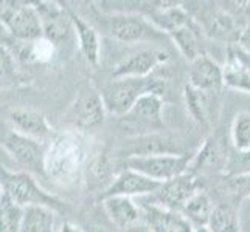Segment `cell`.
I'll use <instances>...</instances> for the list:
<instances>
[{
	"label": "cell",
	"instance_id": "1",
	"mask_svg": "<svg viewBox=\"0 0 250 232\" xmlns=\"http://www.w3.org/2000/svg\"><path fill=\"white\" fill-rule=\"evenodd\" d=\"M0 187H2L5 195H8L16 204L22 206V208L45 206V208L53 211H62L65 208V203L42 191L28 172L11 174L5 169H0Z\"/></svg>",
	"mask_w": 250,
	"mask_h": 232
},
{
	"label": "cell",
	"instance_id": "2",
	"mask_svg": "<svg viewBox=\"0 0 250 232\" xmlns=\"http://www.w3.org/2000/svg\"><path fill=\"white\" fill-rule=\"evenodd\" d=\"M194 153L187 155H151V157H132L123 161L125 169L139 172L154 181L165 183L169 179L188 174L191 169Z\"/></svg>",
	"mask_w": 250,
	"mask_h": 232
},
{
	"label": "cell",
	"instance_id": "3",
	"mask_svg": "<svg viewBox=\"0 0 250 232\" xmlns=\"http://www.w3.org/2000/svg\"><path fill=\"white\" fill-rule=\"evenodd\" d=\"M149 93L146 77H114L101 93L104 108L109 113L123 118L143 94Z\"/></svg>",
	"mask_w": 250,
	"mask_h": 232
},
{
	"label": "cell",
	"instance_id": "4",
	"mask_svg": "<svg viewBox=\"0 0 250 232\" xmlns=\"http://www.w3.org/2000/svg\"><path fill=\"white\" fill-rule=\"evenodd\" d=\"M0 22L16 39L34 40L44 36L41 16L34 6L2 2L0 3Z\"/></svg>",
	"mask_w": 250,
	"mask_h": 232
},
{
	"label": "cell",
	"instance_id": "5",
	"mask_svg": "<svg viewBox=\"0 0 250 232\" xmlns=\"http://www.w3.org/2000/svg\"><path fill=\"white\" fill-rule=\"evenodd\" d=\"M106 27L112 37L125 44L157 40L163 36L156 25L139 14H112L107 17Z\"/></svg>",
	"mask_w": 250,
	"mask_h": 232
},
{
	"label": "cell",
	"instance_id": "6",
	"mask_svg": "<svg viewBox=\"0 0 250 232\" xmlns=\"http://www.w3.org/2000/svg\"><path fill=\"white\" fill-rule=\"evenodd\" d=\"M125 160L132 157H151V155H187L191 153L184 147V143L165 132L134 136L122 150Z\"/></svg>",
	"mask_w": 250,
	"mask_h": 232
},
{
	"label": "cell",
	"instance_id": "7",
	"mask_svg": "<svg viewBox=\"0 0 250 232\" xmlns=\"http://www.w3.org/2000/svg\"><path fill=\"white\" fill-rule=\"evenodd\" d=\"M202 25L204 33H207L211 39L227 42V44L236 45L243 34L244 25L239 19L231 14L226 6H211L205 10L199 17V27Z\"/></svg>",
	"mask_w": 250,
	"mask_h": 232
},
{
	"label": "cell",
	"instance_id": "8",
	"mask_svg": "<svg viewBox=\"0 0 250 232\" xmlns=\"http://www.w3.org/2000/svg\"><path fill=\"white\" fill-rule=\"evenodd\" d=\"M162 98L157 94L146 93L122 119L126 123V125L132 127L134 130H143L142 135L163 132L165 124L162 119Z\"/></svg>",
	"mask_w": 250,
	"mask_h": 232
},
{
	"label": "cell",
	"instance_id": "9",
	"mask_svg": "<svg viewBox=\"0 0 250 232\" xmlns=\"http://www.w3.org/2000/svg\"><path fill=\"white\" fill-rule=\"evenodd\" d=\"M2 144L27 169L28 174H36L39 177L45 175V153L36 140L17 132H8L3 135Z\"/></svg>",
	"mask_w": 250,
	"mask_h": 232
},
{
	"label": "cell",
	"instance_id": "10",
	"mask_svg": "<svg viewBox=\"0 0 250 232\" xmlns=\"http://www.w3.org/2000/svg\"><path fill=\"white\" fill-rule=\"evenodd\" d=\"M197 192L196 178L191 172L176 177L169 181L162 183L160 187L151 196V203L165 209L180 212L185 203Z\"/></svg>",
	"mask_w": 250,
	"mask_h": 232
},
{
	"label": "cell",
	"instance_id": "11",
	"mask_svg": "<svg viewBox=\"0 0 250 232\" xmlns=\"http://www.w3.org/2000/svg\"><path fill=\"white\" fill-rule=\"evenodd\" d=\"M171 59L163 48H143L126 57L114 70V77H146Z\"/></svg>",
	"mask_w": 250,
	"mask_h": 232
},
{
	"label": "cell",
	"instance_id": "12",
	"mask_svg": "<svg viewBox=\"0 0 250 232\" xmlns=\"http://www.w3.org/2000/svg\"><path fill=\"white\" fill-rule=\"evenodd\" d=\"M162 183L154 181V179L145 177L139 172L125 169L115 177L104 192L101 194V200L110 198V196H142V195H152L160 187Z\"/></svg>",
	"mask_w": 250,
	"mask_h": 232
},
{
	"label": "cell",
	"instance_id": "13",
	"mask_svg": "<svg viewBox=\"0 0 250 232\" xmlns=\"http://www.w3.org/2000/svg\"><path fill=\"white\" fill-rule=\"evenodd\" d=\"M188 85H191L197 90L221 93V89L224 85L222 67H219L207 54H202L201 57L189 62Z\"/></svg>",
	"mask_w": 250,
	"mask_h": 232
},
{
	"label": "cell",
	"instance_id": "14",
	"mask_svg": "<svg viewBox=\"0 0 250 232\" xmlns=\"http://www.w3.org/2000/svg\"><path fill=\"white\" fill-rule=\"evenodd\" d=\"M142 217L152 232H194L193 225L184 217V214L152 203L143 206Z\"/></svg>",
	"mask_w": 250,
	"mask_h": 232
},
{
	"label": "cell",
	"instance_id": "15",
	"mask_svg": "<svg viewBox=\"0 0 250 232\" xmlns=\"http://www.w3.org/2000/svg\"><path fill=\"white\" fill-rule=\"evenodd\" d=\"M41 3L36 10L41 16L42 30H44V36L53 42V44H61L62 40H67L70 33L73 30V23L70 19L68 10L59 8L56 3Z\"/></svg>",
	"mask_w": 250,
	"mask_h": 232
},
{
	"label": "cell",
	"instance_id": "16",
	"mask_svg": "<svg viewBox=\"0 0 250 232\" xmlns=\"http://www.w3.org/2000/svg\"><path fill=\"white\" fill-rule=\"evenodd\" d=\"M185 99L189 113L202 125H211L216 123L219 93L197 90L191 85H185Z\"/></svg>",
	"mask_w": 250,
	"mask_h": 232
},
{
	"label": "cell",
	"instance_id": "17",
	"mask_svg": "<svg viewBox=\"0 0 250 232\" xmlns=\"http://www.w3.org/2000/svg\"><path fill=\"white\" fill-rule=\"evenodd\" d=\"M104 102L101 94H98L92 87L81 93L80 99L75 106L76 124L83 128H93L104 121Z\"/></svg>",
	"mask_w": 250,
	"mask_h": 232
},
{
	"label": "cell",
	"instance_id": "18",
	"mask_svg": "<svg viewBox=\"0 0 250 232\" xmlns=\"http://www.w3.org/2000/svg\"><path fill=\"white\" fill-rule=\"evenodd\" d=\"M229 150L221 145V143L214 138H208L202 145V149L194 155L189 172H207V174H218L224 172L226 174Z\"/></svg>",
	"mask_w": 250,
	"mask_h": 232
},
{
	"label": "cell",
	"instance_id": "19",
	"mask_svg": "<svg viewBox=\"0 0 250 232\" xmlns=\"http://www.w3.org/2000/svg\"><path fill=\"white\" fill-rule=\"evenodd\" d=\"M104 211L112 223L120 229H129L131 226L140 223L142 212L127 196H110L103 200Z\"/></svg>",
	"mask_w": 250,
	"mask_h": 232
},
{
	"label": "cell",
	"instance_id": "20",
	"mask_svg": "<svg viewBox=\"0 0 250 232\" xmlns=\"http://www.w3.org/2000/svg\"><path fill=\"white\" fill-rule=\"evenodd\" d=\"M10 116H11V121H13L14 127L17 128V133L28 136L31 140L45 138V136L50 133V128H48L45 118L33 110L16 108L11 111Z\"/></svg>",
	"mask_w": 250,
	"mask_h": 232
},
{
	"label": "cell",
	"instance_id": "21",
	"mask_svg": "<svg viewBox=\"0 0 250 232\" xmlns=\"http://www.w3.org/2000/svg\"><path fill=\"white\" fill-rule=\"evenodd\" d=\"M199 31H201V27L194 20H191L189 23L184 25V27H180L179 30L172 31L169 34L171 39L176 42L180 53H182L189 62L204 54L201 40H199V36H201Z\"/></svg>",
	"mask_w": 250,
	"mask_h": 232
},
{
	"label": "cell",
	"instance_id": "22",
	"mask_svg": "<svg viewBox=\"0 0 250 232\" xmlns=\"http://www.w3.org/2000/svg\"><path fill=\"white\" fill-rule=\"evenodd\" d=\"M21 232H56V217L53 209L45 206L23 208Z\"/></svg>",
	"mask_w": 250,
	"mask_h": 232
},
{
	"label": "cell",
	"instance_id": "23",
	"mask_svg": "<svg viewBox=\"0 0 250 232\" xmlns=\"http://www.w3.org/2000/svg\"><path fill=\"white\" fill-rule=\"evenodd\" d=\"M213 209H214V206H213L210 195L202 191H197L191 198L185 203L180 214H184V217L191 223V225H196L197 228H207Z\"/></svg>",
	"mask_w": 250,
	"mask_h": 232
},
{
	"label": "cell",
	"instance_id": "24",
	"mask_svg": "<svg viewBox=\"0 0 250 232\" xmlns=\"http://www.w3.org/2000/svg\"><path fill=\"white\" fill-rule=\"evenodd\" d=\"M68 14H70V19L73 23L75 31L78 33L80 37V45L81 50L87 59L92 64H98L100 59V40H98V34L95 31V28L92 25H89L87 22H84L80 16H76L73 11L68 10Z\"/></svg>",
	"mask_w": 250,
	"mask_h": 232
},
{
	"label": "cell",
	"instance_id": "25",
	"mask_svg": "<svg viewBox=\"0 0 250 232\" xmlns=\"http://www.w3.org/2000/svg\"><path fill=\"white\" fill-rule=\"evenodd\" d=\"M207 228L210 232H241L239 209L230 203L216 204Z\"/></svg>",
	"mask_w": 250,
	"mask_h": 232
},
{
	"label": "cell",
	"instance_id": "26",
	"mask_svg": "<svg viewBox=\"0 0 250 232\" xmlns=\"http://www.w3.org/2000/svg\"><path fill=\"white\" fill-rule=\"evenodd\" d=\"M222 71H224V85L250 93V73L230 50H229V61L226 67L222 68Z\"/></svg>",
	"mask_w": 250,
	"mask_h": 232
},
{
	"label": "cell",
	"instance_id": "27",
	"mask_svg": "<svg viewBox=\"0 0 250 232\" xmlns=\"http://www.w3.org/2000/svg\"><path fill=\"white\" fill-rule=\"evenodd\" d=\"M23 208L16 204L10 196L2 194L0 198V232H21Z\"/></svg>",
	"mask_w": 250,
	"mask_h": 232
},
{
	"label": "cell",
	"instance_id": "28",
	"mask_svg": "<svg viewBox=\"0 0 250 232\" xmlns=\"http://www.w3.org/2000/svg\"><path fill=\"white\" fill-rule=\"evenodd\" d=\"M114 179H115V177H112V166H110L107 158L98 157L90 164V167H89V183L92 184V187L100 189L103 186L106 191V189L114 183Z\"/></svg>",
	"mask_w": 250,
	"mask_h": 232
},
{
	"label": "cell",
	"instance_id": "29",
	"mask_svg": "<svg viewBox=\"0 0 250 232\" xmlns=\"http://www.w3.org/2000/svg\"><path fill=\"white\" fill-rule=\"evenodd\" d=\"M231 143L236 150L250 149V113H239L231 125Z\"/></svg>",
	"mask_w": 250,
	"mask_h": 232
},
{
	"label": "cell",
	"instance_id": "30",
	"mask_svg": "<svg viewBox=\"0 0 250 232\" xmlns=\"http://www.w3.org/2000/svg\"><path fill=\"white\" fill-rule=\"evenodd\" d=\"M226 175L229 178L250 175V149L249 150H229Z\"/></svg>",
	"mask_w": 250,
	"mask_h": 232
},
{
	"label": "cell",
	"instance_id": "31",
	"mask_svg": "<svg viewBox=\"0 0 250 232\" xmlns=\"http://www.w3.org/2000/svg\"><path fill=\"white\" fill-rule=\"evenodd\" d=\"M229 189L239 198L250 200V175L229 178Z\"/></svg>",
	"mask_w": 250,
	"mask_h": 232
},
{
	"label": "cell",
	"instance_id": "32",
	"mask_svg": "<svg viewBox=\"0 0 250 232\" xmlns=\"http://www.w3.org/2000/svg\"><path fill=\"white\" fill-rule=\"evenodd\" d=\"M14 73L10 54L3 47H0V81H8Z\"/></svg>",
	"mask_w": 250,
	"mask_h": 232
},
{
	"label": "cell",
	"instance_id": "33",
	"mask_svg": "<svg viewBox=\"0 0 250 232\" xmlns=\"http://www.w3.org/2000/svg\"><path fill=\"white\" fill-rule=\"evenodd\" d=\"M229 50L233 53L239 61H241V64H243L247 70H249V73H250V54H247L244 50H241L238 45H231V47H229Z\"/></svg>",
	"mask_w": 250,
	"mask_h": 232
},
{
	"label": "cell",
	"instance_id": "34",
	"mask_svg": "<svg viewBox=\"0 0 250 232\" xmlns=\"http://www.w3.org/2000/svg\"><path fill=\"white\" fill-rule=\"evenodd\" d=\"M236 45L241 50H244L247 54H250V25H247V27L244 28V31H243V34H241V37H239Z\"/></svg>",
	"mask_w": 250,
	"mask_h": 232
},
{
	"label": "cell",
	"instance_id": "35",
	"mask_svg": "<svg viewBox=\"0 0 250 232\" xmlns=\"http://www.w3.org/2000/svg\"><path fill=\"white\" fill-rule=\"evenodd\" d=\"M13 36L11 33L8 31V28L5 27V25L0 22V44H6V42H11Z\"/></svg>",
	"mask_w": 250,
	"mask_h": 232
},
{
	"label": "cell",
	"instance_id": "36",
	"mask_svg": "<svg viewBox=\"0 0 250 232\" xmlns=\"http://www.w3.org/2000/svg\"><path fill=\"white\" fill-rule=\"evenodd\" d=\"M125 232H152V231L145 221H140V223H137V225L131 226L129 229H126Z\"/></svg>",
	"mask_w": 250,
	"mask_h": 232
},
{
	"label": "cell",
	"instance_id": "37",
	"mask_svg": "<svg viewBox=\"0 0 250 232\" xmlns=\"http://www.w3.org/2000/svg\"><path fill=\"white\" fill-rule=\"evenodd\" d=\"M59 232H81V231L76 228V226L70 225V223H65V225L61 229H59Z\"/></svg>",
	"mask_w": 250,
	"mask_h": 232
},
{
	"label": "cell",
	"instance_id": "38",
	"mask_svg": "<svg viewBox=\"0 0 250 232\" xmlns=\"http://www.w3.org/2000/svg\"><path fill=\"white\" fill-rule=\"evenodd\" d=\"M194 232H210V229L208 228H196Z\"/></svg>",
	"mask_w": 250,
	"mask_h": 232
},
{
	"label": "cell",
	"instance_id": "39",
	"mask_svg": "<svg viewBox=\"0 0 250 232\" xmlns=\"http://www.w3.org/2000/svg\"><path fill=\"white\" fill-rule=\"evenodd\" d=\"M2 194H3V192H2V187H0V198H2Z\"/></svg>",
	"mask_w": 250,
	"mask_h": 232
},
{
	"label": "cell",
	"instance_id": "40",
	"mask_svg": "<svg viewBox=\"0 0 250 232\" xmlns=\"http://www.w3.org/2000/svg\"><path fill=\"white\" fill-rule=\"evenodd\" d=\"M247 201H249V203H250V200H247ZM247 212H249V214H250V209H249V211H247ZM247 232H250V229H249V231H247Z\"/></svg>",
	"mask_w": 250,
	"mask_h": 232
},
{
	"label": "cell",
	"instance_id": "41",
	"mask_svg": "<svg viewBox=\"0 0 250 232\" xmlns=\"http://www.w3.org/2000/svg\"><path fill=\"white\" fill-rule=\"evenodd\" d=\"M100 232H106V231H100Z\"/></svg>",
	"mask_w": 250,
	"mask_h": 232
}]
</instances>
